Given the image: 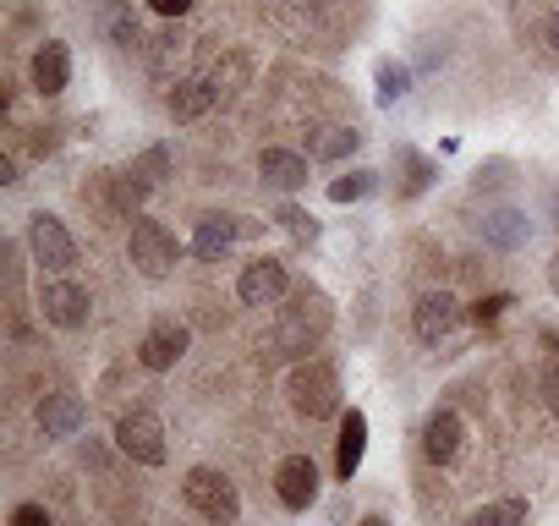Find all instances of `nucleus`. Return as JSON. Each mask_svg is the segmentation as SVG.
Masks as SVG:
<instances>
[{
    "mask_svg": "<svg viewBox=\"0 0 559 526\" xmlns=\"http://www.w3.org/2000/svg\"><path fill=\"white\" fill-rule=\"evenodd\" d=\"M330 297L324 291H297L286 308H280V324H274V351L280 357H308L324 335H330Z\"/></svg>",
    "mask_w": 559,
    "mask_h": 526,
    "instance_id": "nucleus-1",
    "label": "nucleus"
},
{
    "mask_svg": "<svg viewBox=\"0 0 559 526\" xmlns=\"http://www.w3.org/2000/svg\"><path fill=\"white\" fill-rule=\"evenodd\" d=\"M286 395L292 406L308 417V422H324V417H341V373L330 362H297L292 379H286Z\"/></svg>",
    "mask_w": 559,
    "mask_h": 526,
    "instance_id": "nucleus-2",
    "label": "nucleus"
},
{
    "mask_svg": "<svg viewBox=\"0 0 559 526\" xmlns=\"http://www.w3.org/2000/svg\"><path fill=\"white\" fill-rule=\"evenodd\" d=\"M127 252H132V263H138L148 280H165L176 263H181V241H176V230H165L159 219H132Z\"/></svg>",
    "mask_w": 559,
    "mask_h": 526,
    "instance_id": "nucleus-3",
    "label": "nucleus"
},
{
    "mask_svg": "<svg viewBox=\"0 0 559 526\" xmlns=\"http://www.w3.org/2000/svg\"><path fill=\"white\" fill-rule=\"evenodd\" d=\"M181 493H187V504L203 515V521H236L241 515V499H236V482L225 477V471H214V466H192L187 471V482H181Z\"/></svg>",
    "mask_w": 559,
    "mask_h": 526,
    "instance_id": "nucleus-4",
    "label": "nucleus"
},
{
    "mask_svg": "<svg viewBox=\"0 0 559 526\" xmlns=\"http://www.w3.org/2000/svg\"><path fill=\"white\" fill-rule=\"evenodd\" d=\"M28 252H34L39 270H50V275H67L78 263V241H72V230L56 214H34L28 219Z\"/></svg>",
    "mask_w": 559,
    "mask_h": 526,
    "instance_id": "nucleus-5",
    "label": "nucleus"
},
{
    "mask_svg": "<svg viewBox=\"0 0 559 526\" xmlns=\"http://www.w3.org/2000/svg\"><path fill=\"white\" fill-rule=\"evenodd\" d=\"M116 444L121 455H132L138 466H159L165 461V422L154 411H127L116 422Z\"/></svg>",
    "mask_w": 559,
    "mask_h": 526,
    "instance_id": "nucleus-6",
    "label": "nucleus"
},
{
    "mask_svg": "<svg viewBox=\"0 0 559 526\" xmlns=\"http://www.w3.org/2000/svg\"><path fill=\"white\" fill-rule=\"evenodd\" d=\"M88 291L78 286V280H45L39 286V313H45V324H56V330H83L88 324Z\"/></svg>",
    "mask_w": 559,
    "mask_h": 526,
    "instance_id": "nucleus-7",
    "label": "nucleus"
},
{
    "mask_svg": "<svg viewBox=\"0 0 559 526\" xmlns=\"http://www.w3.org/2000/svg\"><path fill=\"white\" fill-rule=\"evenodd\" d=\"M286 291H292V280H286V263L280 258H252L236 280V297L247 308H274V302H286Z\"/></svg>",
    "mask_w": 559,
    "mask_h": 526,
    "instance_id": "nucleus-8",
    "label": "nucleus"
},
{
    "mask_svg": "<svg viewBox=\"0 0 559 526\" xmlns=\"http://www.w3.org/2000/svg\"><path fill=\"white\" fill-rule=\"evenodd\" d=\"M455 324H461V302H455L450 291H423V297H417V308H412V330H417L423 346H439Z\"/></svg>",
    "mask_w": 559,
    "mask_h": 526,
    "instance_id": "nucleus-9",
    "label": "nucleus"
},
{
    "mask_svg": "<svg viewBox=\"0 0 559 526\" xmlns=\"http://www.w3.org/2000/svg\"><path fill=\"white\" fill-rule=\"evenodd\" d=\"M187 346H192L187 324H176V319H159V324L143 335V346H138V362H143L148 373H165V368H176V362L187 357Z\"/></svg>",
    "mask_w": 559,
    "mask_h": 526,
    "instance_id": "nucleus-10",
    "label": "nucleus"
},
{
    "mask_svg": "<svg viewBox=\"0 0 559 526\" xmlns=\"http://www.w3.org/2000/svg\"><path fill=\"white\" fill-rule=\"evenodd\" d=\"M274 493H280V504H286V510H308L319 499V466L308 455H286V461H280V471H274Z\"/></svg>",
    "mask_w": 559,
    "mask_h": 526,
    "instance_id": "nucleus-11",
    "label": "nucleus"
},
{
    "mask_svg": "<svg viewBox=\"0 0 559 526\" xmlns=\"http://www.w3.org/2000/svg\"><path fill=\"white\" fill-rule=\"evenodd\" d=\"M83 422H88L83 395H72V390H50V395L39 401V428H45L50 439H78Z\"/></svg>",
    "mask_w": 559,
    "mask_h": 526,
    "instance_id": "nucleus-12",
    "label": "nucleus"
},
{
    "mask_svg": "<svg viewBox=\"0 0 559 526\" xmlns=\"http://www.w3.org/2000/svg\"><path fill=\"white\" fill-rule=\"evenodd\" d=\"M28 77H34V88H39L45 99L67 94V83H72V50H67L61 39H45V45L34 50V67H28Z\"/></svg>",
    "mask_w": 559,
    "mask_h": 526,
    "instance_id": "nucleus-13",
    "label": "nucleus"
},
{
    "mask_svg": "<svg viewBox=\"0 0 559 526\" xmlns=\"http://www.w3.org/2000/svg\"><path fill=\"white\" fill-rule=\"evenodd\" d=\"M461 439H466V428H461V417L450 411V406H439L428 422H423V450H428V461H455L461 455Z\"/></svg>",
    "mask_w": 559,
    "mask_h": 526,
    "instance_id": "nucleus-14",
    "label": "nucleus"
},
{
    "mask_svg": "<svg viewBox=\"0 0 559 526\" xmlns=\"http://www.w3.org/2000/svg\"><path fill=\"white\" fill-rule=\"evenodd\" d=\"M258 176L269 187H280V192H297V187H308V159L297 148H263L258 154Z\"/></svg>",
    "mask_w": 559,
    "mask_h": 526,
    "instance_id": "nucleus-15",
    "label": "nucleus"
},
{
    "mask_svg": "<svg viewBox=\"0 0 559 526\" xmlns=\"http://www.w3.org/2000/svg\"><path fill=\"white\" fill-rule=\"evenodd\" d=\"M362 450H368V417L352 406V411L341 417V444H335V477H341V482H352V477H357Z\"/></svg>",
    "mask_w": 559,
    "mask_h": 526,
    "instance_id": "nucleus-16",
    "label": "nucleus"
},
{
    "mask_svg": "<svg viewBox=\"0 0 559 526\" xmlns=\"http://www.w3.org/2000/svg\"><path fill=\"white\" fill-rule=\"evenodd\" d=\"M483 241L499 247V252H515V247L532 241V219H526L521 208H493V214L483 219Z\"/></svg>",
    "mask_w": 559,
    "mask_h": 526,
    "instance_id": "nucleus-17",
    "label": "nucleus"
},
{
    "mask_svg": "<svg viewBox=\"0 0 559 526\" xmlns=\"http://www.w3.org/2000/svg\"><path fill=\"white\" fill-rule=\"evenodd\" d=\"M230 241H236V219H230V214H203L198 230H192V252H198L203 263H219V258L230 252Z\"/></svg>",
    "mask_w": 559,
    "mask_h": 526,
    "instance_id": "nucleus-18",
    "label": "nucleus"
},
{
    "mask_svg": "<svg viewBox=\"0 0 559 526\" xmlns=\"http://www.w3.org/2000/svg\"><path fill=\"white\" fill-rule=\"evenodd\" d=\"M209 105H214L209 77H181V83L170 88V116H176V121H198V116H209Z\"/></svg>",
    "mask_w": 559,
    "mask_h": 526,
    "instance_id": "nucleus-19",
    "label": "nucleus"
},
{
    "mask_svg": "<svg viewBox=\"0 0 559 526\" xmlns=\"http://www.w3.org/2000/svg\"><path fill=\"white\" fill-rule=\"evenodd\" d=\"M357 148H362V132L357 127H330V132L313 138V159H346Z\"/></svg>",
    "mask_w": 559,
    "mask_h": 526,
    "instance_id": "nucleus-20",
    "label": "nucleus"
},
{
    "mask_svg": "<svg viewBox=\"0 0 559 526\" xmlns=\"http://www.w3.org/2000/svg\"><path fill=\"white\" fill-rule=\"evenodd\" d=\"M373 77H379V94H373L379 105H395V99H406V94H412V72H406L401 61H379V72H373Z\"/></svg>",
    "mask_w": 559,
    "mask_h": 526,
    "instance_id": "nucleus-21",
    "label": "nucleus"
},
{
    "mask_svg": "<svg viewBox=\"0 0 559 526\" xmlns=\"http://www.w3.org/2000/svg\"><path fill=\"white\" fill-rule=\"evenodd\" d=\"M466 526H526V499H499V504H483Z\"/></svg>",
    "mask_w": 559,
    "mask_h": 526,
    "instance_id": "nucleus-22",
    "label": "nucleus"
},
{
    "mask_svg": "<svg viewBox=\"0 0 559 526\" xmlns=\"http://www.w3.org/2000/svg\"><path fill=\"white\" fill-rule=\"evenodd\" d=\"M181 56H187V34H181V28H176V17H170V23L159 28V39H154L148 61H154V67L165 72V67H170V61H181Z\"/></svg>",
    "mask_w": 559,
    "mask_h": 526,
    "instance_id": "nucleus-23",
    "label": "nucleus"
},
{
    "mask_svg": "<svg viewBox=\"0 0 559 526\" xmlns=\"http://www.w3.org/2000/svg\"><path fill=\"white\" fill-rule=\"evenodd\" d=\"M105 28H110V39L116 45H138V17H132V7H127V0H110V7H105Z\"/></svg>",
    "mask_w": 559,
    "mask_h": 526,
    "instance_id": "nucleus-24",
    "label": "nucleus"
},
{
    "mask_svg": "<svg viewBox=\"0 0 559 526\" xmlns=\"http://www.w3.org/2000/svg\"><path fill=\"white\" fill-rule=\"evenodd\" d=\"M395 159H401V170H406V198L428 192V181H433V159H423V154H412V148H401Z\"/></svg>",
    "mask_w": 559,
    "mask_h": 526,
    "instance_id": "nucleus-25",
    "label": "nucleus"
},
{
    "mask_svg": "<svg viewBox=\"0 0 559 526\" xmlns=\"http://www.w3.org/2000/svg\"><path fill=\"white\" fill-rule=\"evenodd\" d=\"M132 170H138L148 187H159V181L170 176V148H143V154L132 159Z\"/></svg>",
    "mask_w": 559,
    "mask_h": 526,
    "instance_id": "nucleus-26",
    "label": "nucleus"
},
{
    "mask_svg": "<svg viewBox=\"0 0 559 526\" xmlns=\"http://www.w3.org/2000/svg\"><path fill=\"white\" fill-rule=\"evenodd\" d=\"M368 192H373V170H352V176L330 181V198H335V203H357V198H368Z\"/></svg>",
    "mask_w": 559,
    "mask_h": 526,
    "instance_id": "nucleus-27",
    "label": "nucleus"
},
{
    "mask_svg": "<svg viewBox=\"0 0 559 526\" xmlns=\"http://www.w3.org/2000/svg\"><path fill=\"white\" fill-rule=\"evenodd\" d=\"M274 219H280V225H286V230H292L297 241H313V236H319V219H313L308 208H297V203H286V208H280Z\"/></svg>",
    "mask_w": 559,
    "mask_h": 526,
    "instance_id": "nucleus-28",
    "label": "nucleus"
},
{
    "mask_svg": "<svg viewBox=\"0 0 559 526\" xmlns=\"http://www.w3.org/2000/svg\"><path fill=\"white\" fill-rule=\"evenodd\" d=\"M504 181H510V165H504V159H493V165H483V170L472 176L477 192H483V187H504Z\"/></svg>",
    "mask_w": 559,
    "mask_h": 526,
    "instance_id": "nucleus-29",
    "label": "nucleus"
},
{
    "mask_svg": "<svg viewBox=\"0 0 559 526\" xmlns=\"http://www.w3.org/2000/svg\"><path fill=\"white\" fill-rule=\"evenodd\" d=\"M504 308H515V302H510V297H483V302H472V319H477V324H493Z\"/></svg>",
    "mask_w": 559,
    "mask_h": 526,
    "instance_id": "nucleus-30",
    "label": "nucleus"
},
{
    "mask_svg": "<svg viewBox=\"0 0 559 526\" xmlns=\"http://www.w3.org/2000/svg\"><path fill=\"white\" fill-rule=\"evenodd\" d=\"M12 526H56V521H50L45 504H17V510H12Z\"/></svg>",
    "mask_w": 559,
    "mask_h": 526,
    "instance_id": "nucleus-31",
    "label": "nucleus"
},
{
    "mask_svg": "<svg viewBox=\"0 0 559 526\" xmlns=\"http://www.w3.org/2000/svg\"><path fill=\"white\" fill-rule=\"evenodd\" d=\"M543 395H548V411L559 417V357L543 368Z\"/></svg>",
    "mask_w": 559,
    "mask_h": 526,
    "instance_id": "nucleus-32",
    "label": "nucleus"
},
{
    "mask_svg": "<svg viewBox=\"0 0 559 526\" xmlns=\"http://www.w3.org/2000/svg\"><path fill=\"white\" fill-rule=\"evenodd\" d=\"M148 7H154L159 17H187V12H192V0H148Z\"/></svg>",
    "mask_w": 559,
    "mask_h": 526,
    "instance_id": "nucleus-33",
    "label": "nucleus"
},
{
    "mask_svg": "<svg viewBox=\"0 0 559 526\" xmlns=\"http://www.w3.org/2000/svg\"><path fill=\"white\" fill-rule=\"evenodd\" d=\"M548 45H554V50H559V12H554V17H548Z\"/></svg>",
    "mask_w": 559,
    "mask_h": 526,
    "instance_id": "nucleus-34",
    "label": "nucleus"
},
{
    "mask_svg": "<svg viewBox=\"0 0 559 526\" xmlns=\"http://www.w3.org/2000/svg\"><path fill=\"white\" fill-rule=\"evenodd\" d=\"M362 526H390V521H384V515H368V521H362Z\"/></svg>",
    "mask_w": 559,
    "mask_h": 526,
    "instance_id": "nucleus-35",
    "label": "nucleus"
}]
</instances>
